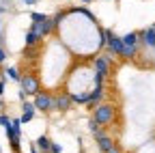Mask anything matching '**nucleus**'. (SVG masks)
Instances as JSON below:
<instances>
[{
	"instance_id": "f257e3e1",
	"label": "nucleus",
	"mask_w": 155,
	"mask_h": 153,
	"mask_svg": "<svg viewBox=\"0 0 155 153\" xmlns=\"http://www.w3.org/2000/svg\"><path fill=\"white\" fill-rule=\"evenodd\" d=\"M116 117V108L110 104H99L97 108H93V121L99 125H110Z\"/></svg>"
},
{
	"instance_id": "f03ea898",
	"label": "nucleus",
	"mask_w": 155,
	"mask_h": 153,
	"mask_svg": "<svg viewBox=\"0 0 155 153\" xmlns=\"http://www.w3.org/2000/svg\"><path fill=\"white\" fill-rule=\"evenodd\" d=\"M19 84H22V91L26 93V95H35L37 93H41V82H39V78L35 73H26V75H22V80H19Z\"/></svg>"
},
{
	"instance_id": "7ed1b4c3",
	"label": "nucleus",
	"mask_w": 155,
	"mask_h": 153,
	"mask_svg": "<svg viewBox=\"0 0 155 153\" xmlns=\"http://www.w3.org/2000/svg\"><path fill=\"white\" fill-rule=\"evenodd\" d=\"M112 52L108 54H101V56H95L93 58V65H95V73L101 75V78H106V75L110 73V63H112Z\"/></svg>"
},
{
	"instance_id": "20e7f679",
	"label": "nucleus",
	"mask_w": 155,
	"mask_h": 153,
	"mask_svg": "<svg viewBox=\"0 0 155 153\" xmlns=\"http://www.w3.org/2000/svg\"><path fill=\"white\" fill-rule=\"evenodd\" d=\"M35 108L37 110H41V112H50V110H54V95H50V93H37L35 95Z\"/></svg>"
},
{
	"instance_id": "39448f33",
	"label": "nucleus",
	"mask_w": 155,
	"mask_h": 153,
	"mask_svg": "<svg viewBox=\"0 0 155 153\" xmlns=\"http://www.w3.org/2000/svg\"><path fill=\"white\" fill-rule=\"evenodd\" d=\"M95 138H97V147H99V151H101V153H108L112 147H116V145H114V140L108 136V134H106L104 129H101L99 134H97Z\"/></svg>"
},
{
	"instance_id": "423d86ee",
	"label": "nucleus",
	"mask_w": 155,
	"mask_h": 153,
	"mask_svg": "<svg viewBox=\"0 0 155 153\" xmlns=\"http://www.w3.org/2000/svg\"><path fill=\"white\" fill-rule=\"evenodd\" d=\"M140 45L149 48V50H155V30L149 26L140 32Z\"/></svg>"
},
{
	"instance_id": "0eeeda50",
	"label": "nucleus",
	"mask_w": 155,
	"mask_h": 153,
	"mask_svg": "<svg viewBox=\"0 0 155 153\" xmlns=\"http://www.w3.org/2000/svg\"><path fill=\"white\" fill-rule=\"evenodd\" d=\"M71 108V95L69 93H61L54 97V110H69Z\"/></svg>"
},
{
	"instance_id": "6e6552de",
	"label": "nucleus",
	"mask_w": 155,
	"mask_h": 153,
	"mask_svg": "<svg viewBox=\"0 0 155 153\" xmlns=\"http://www.w3.org/2000/svg\"><path fill=\"white\" fill-rule=\"evenodd\" d=\"M123 39V45H127V48H136V50H140V32H127L125 37H121Z\"/></svg>"
},
{
	"instance_id": "1a4fd4ad",
	"label": "nucleus",
	"mask_w": 155,
	"mask_h": 153,
	"mask_svg": "<svg viewBox=\"0 0 155 153\" xmlns=\"http://www.w3.org/2000/svg\"><path fill=\"white\" fill-rule=\"evenodd\" d=\"M35 145H37V149L39 151H41V153H45V151H50V147H52V140L45 136V134H43V136H39L37 140H35Z\"/></svg>"
},
{
	"instance_id": "9d476101",
	"label": "nucleus",
	"mask_w": 155,
	"mask_h": 153,
	"mask_svg": "<svg viewBox=\"0 0 155 153\" xmlns=\"http://www.w3.org/2000/svg\"><path fill=\"white\" fill-rule=\"evenodd\" d=\"M101 97H104V86H95L91 91V95H88V106H95Z\"/></svg>"
},
{
	"instance_id": "9b49d317",
	"label": "nucleus",
	"mask_w": 155,
	"mask_h": 153,
	"mask_svg": "<svg viewBox=\"0 0 155 153\" xmlns=\"http://www.w3.org/2000/svg\"><path fill=\"white\" fill-rule=\"evenodd\" d=\"M39 43H41V37H39L37 32H32V30H28L26 32V45L28 48H37Z\"/></svg>"
},
{
	"instance_id": "f8f14e48",
	"label": "nucleus",
	"mask_w": 155,
	"mask_h": 153,
	"mask_svg": "<svg viewBox=\"0 0 155 153\" xmlns=\"http://www.w3.org/2000/svg\"><path fill=\"white\" fill-rule=\"evenodd\" d=\"M5 73H7V78H9V80H15V82L22 80V75H19L17 67H7V69H5Z\"/></svg>"
},
{
	"instance_id": "ddd939ff",
	"label": "nucleus",
	"mask_w": 155,
	"mask_h": 153,
	"mask_svg": "<svg viewBox=\"0 0 155 153\" xmlns=\"http://www.w3.org/2000/svg\"><path fill=\"white\" fill-rule=\"evenodd\" d=\"M30 20H32V24H43V22L48 20V15H45V13H37V11H32V13H30Z\"/></svg>"
},
{
	"instance_id": "4468645a",
	"label": "nucleus",
	"mask_w": 155,
	"mask_h": 153,
	"mask_svg": "<svg viewBox=\"0 0 155 153\" xmlns=\"http://www.w3.org/2000/svg\"><path fill=\"white\" fill-rule=\"evenodd\" d=\"M22 110H24V112H30V114H35V112H37V108H35V104H32V101H22Z\"/></svg>"
},
{
	"instance_id": "2eb2a0df",
	"label": "nucleus",
	"mask_w": 155,
	"mask_h": 153,
	"mask_svg": "<svg viewBox=\"0 0 155 153\" xmlns=\"http://www.w3.org/2000/svg\"><path fill=\"white\" fill-rule=\"evenodd\" d=\"M88 129L93 131V136H97V134H99V131H101V127H99V123H95L93 119H91V123H88Z\"/></svg>"
},
{
	"instance_id": "dca6fc26",
	"label": "nucleus",
	"mask_w": 155,
	"mask_h": 153,
	"mask_svg": "<svg viewBox=\"0 0 155 153\" xmlns=\"http://www.w3.org/2000/svg\"><path fill=\"white\" fill-rule=\"evenodd\" d=\"M9 125H11V119L7 117V114H0V127H5V129H7Z\"/></svg>"
},
{
	"instance_id": "f3484780",
	"label": "nucleus",
	"mask_w": 155,
	"mask_h": 153,
	"mask_svg": "<svg viewBox=\"0 0 155 153\" xmlns=\"http://www.w3.org/2000/svg\"><path fill=\"white\" fill-rule=\"evenodd\" d=\"M32 119H35V114H30V112H24L22 117H19V121H22V125H24V123H30Z\"/></svg>"
},
{
	"instance_id": "a211bd4d",
	"label": "nucleus",
	"mask_w": 155,
	"mask_h": 153,
	"mask_svg": "<svg viewBox=\"0 0 155 153\" xmlns=\"http://www.w3.org/2000/svg\"><path fill=\"white\" fill-rule=\"evenodd\" d=\"M63 151V147L58 145V142H52V147H50V153H61Z\"/></svg>"
},
{
	"instance_id": "6ab92c4d",
	"label": "nucleus",
	"mask_w": 155,
	"mask_h": 153,
	"mask_svg": "<svg viewBox=\"0 0 155 153\" xmlns=\"http://www.w3.org/2000/svg\"><path fill=\"white\" fill-rule=\"evenodd\" d=\"M7 61V52H5V48H0V63H5Z\"/></svg>"
},
{
	"instance_id": "aec40b11",
	"label": "nucleus",
	"mask_w": 155,
	"mask_h": 153,
	"mask_svg": "<svg viewBox=\"0 0 155 153\" xmlns=\"http://www.w3.org/2000/svg\"><path fill=\"white\" fill-rule=\"evenodd\" d=\"M22 5H26V7H32V5H37V0H22Z\"/></svg>"
},
{
	"instance_id": "412c9836",
	"label": "nucleus",
	"mask_w": 155,
	"mask_h": 153,
	"mask_svg": "<svg viewBox=\"0 0 155 153\" xmlns=\"http://www.w3.org/2000/svg\"><path fill=\"white\" fill-rule=\"evenodd\" d=\"M17 97H19V99H22V101H26V97H28V95H26L24 91H19V93H17Z\"/></svg>"
},
{
	"instance_id": "4be33fe9",
	"label": "nucleus",
	"mask_w": 155,
	"mask_h": 153,
	"mask_svg": "<svg viewBox=\"0 0 155 153\" xmlns=\"http://www.w3.org/2000/svg\"><path fill=\"white\" fill-rule=\"evenodd\" d=\"M2 95H5V78L0 80V97H2Z\"/></svg>"
},
{
	"instance_id": "5701e85b",
	"label": "nucleus",
	"mask_w": 155,
	"mask_h": 153,
	"mask_svg": "<svg viewBox=\"0 0 155 153\" xmlns=\"http://www.w3.org/2000/svg\"><path fill=\"white\" fill-rule=\"evenodd\" d=\"M30 153H41V151L37 149V145H35V142H30Z\"/></svg>"
},
{
	"instance_id": "b1692460",
	"label": "nucleus",
	"mask_w": 155,
	"mask_h": 153,
	"mask_svg": "<svg viewBox=\"0 0 155 153\" xmlns=\"http://www.w3.org/2000/svg\"><path fill=\"white\" fill-rule=\"evenodd\" d=\"M108 153H123V151H121V149H119V147H112V149H110V151H108Z\"/></svg>"
},
{
	"instance_id": "393cba45",
	"label": "nucleus",
	"mask_w": 155,
	"mask_h": 153,
	"mask_svg": "<svg viewBox=\"0 0 155 153\" xmlns=\"http://www.w3.org/2000/svg\"><path fill=\"white\" fill-rule=\"evenodd\" d=\"M7 11V7H0V13H5Z\"/></svg>"
},
{
	"instance_id": "a878e982",
	"label": "nucleus",
	"mask_w": 155,
	"mask_h": 153,
	"mask_svg": "<svg viewBox=\"0 0 155 153\" xmlns=\"http://www.w3.org/2000/svg\"><path fill=\"white\" fill-rule=\"evenodd\" d=\"M0 35H2V22H0Z\"/></svg>"
},
{
	"instance_id": "bb28decb",
	"label": "nucleus",
	"mask_w": 155,
	"mask_h": 153,
	"mask_svg": "<svg viewBox=\"0 0 155 153\" xmlns=\"http://www.w3.org/2000/svg\"><path fill=\"white\" fill-rule=\"evenodd\" d=\"M80 2H91V0H80Z\"/></svg>"
},
{
	"instance_id": "cd10ccee",
	"label": "nucleus",
	"mask_w": 155,
	"mask_h": 153,
	"mask_svg": "<svg viewBox=\"0 0 155 153\" xmlns=\"http://www.w3.org/2000/svg\"><path fill=\"white\" fill-rule=\"evenodd\" d=\"M0 108H2V99H0Z\"/></svg>"
},
{
	"instance_id": "c85d7f7f",
	"label": "nucleus",
	"mask_w": 155,
	"mask_h": 153,
	"mask_svg": "<svg viewBox=\"0 0 155 153\" xmlns=\"http://www.w3.org/2000/svg\"><path fill=\"white\" fill-rule=\"evenodd\" d=\"M151 28H153V30H155V24H153V26H151Z\"/></svg>"
},
{
	"instance_id": "c756f323",
	"label": "nucleus",
	"mask_w": 155,
	"mask_h": 153,
	"mask_svg": "<svg viewBox=\"0 0 155 153\" xmlns=\"http://www.w3.org/2000/svg\"><path fill=\"white\" fill-rule=\"evenodd\" d=\"M0 153H2V147H0Z\"/></svg>"
}]
</instances>
